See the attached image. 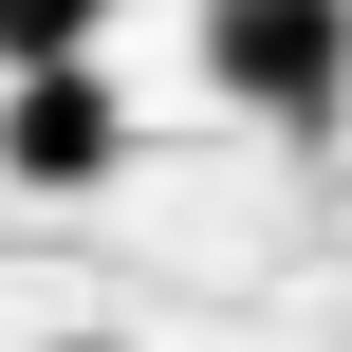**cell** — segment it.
Wrapping results in <instances>:
<instances>
[{"label":"cell","mask_w":352,"mask_h":352,"mask_svg":"<svg viewBox=\"0 0 352 352\" xmlns=\"http://www.w3.org/2000/svg\"><path fill=\"white\" fill-rule=\"evenodd\" d=\"M204 93L260 130H334L352 111V0H204Z\"/></svg>","instance_id":"1"},{"label":"cell","mask_w":352,"mask_h":352,"mask_svg":"<svg viewBox=\"0 0 352 352\" xmlns=\"http://www.w3.org/2000/svg\"><path fill=\"white\" fill-rule=\"evenodd\" d=\"M0 167H19L37 204L111 186V167H130V111H111V74H93V56H56V74H0Z\"/></svg>","instance_id":"2"},{"label":"cell","mask_w":352,"mask_h":352,"mask_svg":"<svg viewBox=\"0 0 352 352\" xmlns=\"http://www.w3.org/2000/svg\"><path fill=\"white\" fill-rule=\"evenodd\" d=\"M93 37H111V0H0V74H56Z\"/></svg>","instance_id":"3"},{"label":"cell","mask_w":352,"mask_h":352,"mask_svg":"<svg viewBox=\"0 0 352 352\" xmlns=\"http://www.w3.org/2000/svg\"><path fill=\"white\" fill-rule=\"evenodd\" d=\"M56 352H130V334H56Z\"/></svg>","instance_id":"4"}]
</instances>
